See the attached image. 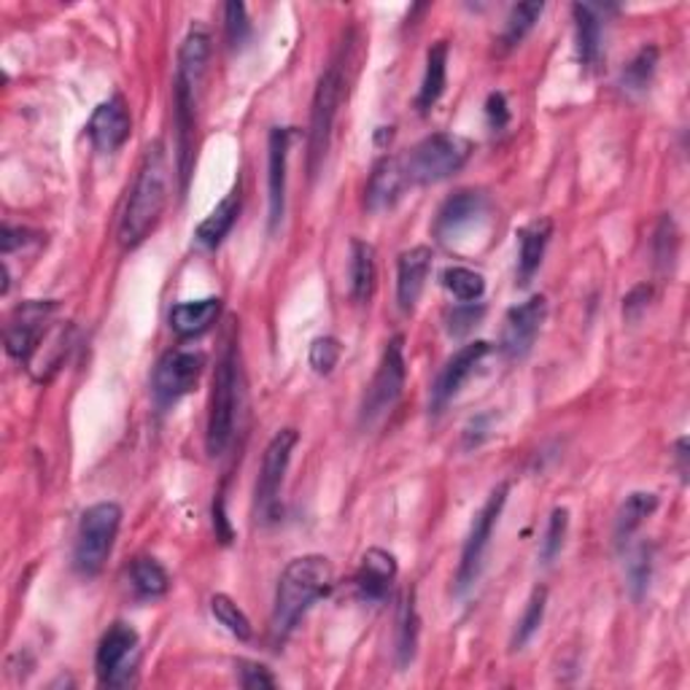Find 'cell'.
Here are the masks:
<instances>
[{"instance_id":"d590c367","label":"cell","mask_w":690,"mask_h":690,"mask_svg":"<svg viewBox=\"0 0 690 690\" xmlns=\"http://www.w3.org/2000/svg\"><path fill=\"white\" fill-rule=\"evenodd\" d=\"M211 612H213V618H216L219 623H222L224 629L232 633V637L243 639V642L251 639V633H254V629H251V620L246 618V612H243L241 607H237L235 601L230 599V596H224V593L213 596Z\"/></svg>"},{"instance_id":"c3c4849f","label":"cell","mask_w":690,"mask_h":690,"mask_svg":"<svg viewBox=\"0 0 690 690\" xmlns=\"http://www.w3.org/2000/svg\"><path fill=\"white\" fill-rule=\"evenodd\" d=\"M213 529H216L219 542L224 545L232 542V526L227 513H224V499H219L216 505H213Z\"/></svg>"},{"instance_id":"e575fe53","label":"cell","mask_w":690,"mask_h":690,"mask_svg":"<svg viewBox=\"0 0 690 690\" xmlns=\"http://www.w3.org/2000/svg\"><path fill=\"white\" fill-rule=\"evenodd\" d=\"M545 605H548V591H545V588H535L529 596V601H526L524 615H520V620H518L516 637H513V648L520 650L531 642V637H535L545 620Z\"/></svg>"},{"instance_id":"44dd1931","label":"cell","mask_w":690,"mask_h":690,"mask_svg":"<svg viewBox=\"0 0 690 690\" xmlns=\"http://www.w3.org/2000/svg\"><path fill=\"white\" fill-rule=\"evenodd\" d=\"M211 60V35L203 28H192L186 39L181 41L179 49V71H175V84L186 87V90L197 95L200 84H203L205 71H209Z\"/></svg>"},{"instance_id":"f546056e","label":"cell","mask_w":690,"mask_h":690,"mask_svg":"<svg viewBox=\"0 0 690 690\" xmlns=\"http://www.w3.org/2000/svg\"><path fill=\"white\" fill-rule=\"evenodd\" d=\"M130 588H133L138 599H160L171 588V577H168L165 567L156 558L141 556L130 564Z\"/></svg>"},{"instance_id":"4fadbf2b","label":"cell","mask_w":690,"mask_h":690,"mask_svg":"<svg viewBox=\"0 0 690 690\" xmlns=\"http://www.w3.org/2000/svg\"><path fill=\"white\" fill-rule=\"evenodd\" d=\"M135 652H138V633L133 626L128 623L111 626V629L103 633V639H100L95 656L100 682L109 688L128 686L135 667Z\"/></svg>"},{"instance_id":"8fae6325","label":"cell","mask_w":690,"mask_h":690,"mask_svg":"<svg viewBox=\"0 0 690 690\" xmlns=\"http://www.w3.org/2000/svg\"><path fill=\"white\" fill-rule=\"evenodd\" d=\"M545 316H548V300L542 294H535L526 303L510 307L505 316V326H501V356L510 362L526 359L531 354V348H535Z\"/></svg>"},{"instance_id":"8992f818","label":"cell","mask_w":690,"mask_h":690,"mask_svg":"<svg viewBox=\"0 0 690 690\" xmlns=\"http://www.w3.org/2000/svg\"><path fill=\"white\" fill-rule=\"evenodd\" d=\"M469 154H473V143L456 133H435L424 138L410 149V154L403 156L407 181L422 186L440 184L467 165Z\"/></svg>"},{"instance_id":"52a82bcc","label":"cell","mask_w":690,"mask_h":690,"mask_svg":"<svg viewBox=\"0 0 690 690\" xmlns=\"http://www.w3.org/2000/svg\"><path fill=\"white\" fill-rule=\"evenodd\" d=\"M405 378H407L405 337L397 335L388 341L384 356H380V365L373 375V384L367 386L365 399H362L359 424L365 426V429H373L375 424L384 422L388 413H392V407L399 403V397H403Z\"/></svg>"},{"instance_id":"5b68a950","label":"cell","mask_w":690,"mask_h":690,"mask_svg":"<svg viewBox=\"0 0 690 690\" xmlns=\"http://www.w3.org/2000/svg\"><path fill=\"white\" fill-rule=\"evenodd\" d=\"M119 526H122V507L116 501H98L87 507L73 545V567L81 577L100 575L114 550Z\"/></svg>"},{"instance_id":"484cf974","label":"cell","mask_w":690,"mask_h":690,"mask_svg":"<svg viewBox=\"0 0 690 690\" xmlns=\"http://www.w3.org/2000/svg\"><path fill=\"white\" fill-rule=\"evenodd\" d=\"M378 281V265H375V248L365 241H351L348 260V288L356 303H367Z\"/></svg>"},{"instance_id":"9a60e30c","label":"cell","mask_w":690,"mask_h":690,"mask_svg":"<svg viewBox=\"0 0 690 690\" xmlns=\"http://www.w3.org/2000/svg\"><path fill=\"white\" fill-rule=\"evenodd\" d=\"M130 133H133V119H130V109L122 95L100 103L87 122V135H90L92 146L103 154H114L116 149H122Z\"/></svg>"},{"instance_id":"ee69618b","label":"cell","mask_w":690,"mask_h":690,"mask_svg":"<svg viewBox=\"0 0 690 690\" xmlns=\"http://www.w3.org/2000/svg\"><path fill=\"white\" fill-rule=\"evenodd\" d=\"M491 422L494 416L483 413V416H475L473 422L464 426V448L473 450L478 448L483 440H488V435H491Z\"/></svg>"},{"instance_id":"7a4b0ae2","label":"cell","mask_w":690,"mask_h":690,"mask_svg":"<svg viewBox=\"0 0 690 690\" xmlns=\"http://www.w3.org/2000/svg\"><path fill=\"white\" fill-rule=\"evenodd\" d=\"M332 580H335V572H332L329 558L300 556L288 561L278 580V588H275L273 618H270V629H273V637L278 642H284L288 633L297 629L305 612L322 596L329 593Z\"/></svg>"},{"instance_id":"836d02e7","label":"cell","mask_w":690,"mask_h":690,"mask_svg":"<svg viewBox=\"0 0 690 690\" xmlns=\"http://www.w3.org/2000/svg\"><path fill=\"white\" fill-rule=\"evenodd\" d=\"M443 286L461 303H478L486 294V278L469 267H448L443 273Z\"/></svg>"},{"instance_id":"f6af8a7d","label":"cell","mask_w":690,"mask_h":690,"mask_svg":"<svg viewBox=\"0 0 690 690\" xmlns=\"http://www.w3.org/2000/svg\"><path fill=\"white\" fill-rule=\"evenodd\" d=\"M241 686L243 688H275V677L260 663H241Z\"/></svg>"},{"instance_id":"ac0fdd59","label":"cell","mask_w":690,"mask_h":690,"mask_svg":"<svg viewBox=\"0 0 690 690\" xmlns=\"http://www.w3.org/2000/svg\"><path fill=\"white\" fill-rule=\"evenodd\" d=\"M407 184H410V181H407L403 160H397V156H384L380 162H375L365 190L367 211L384 213L388 209H394L397 200L403 197Z\"/></svg>"},{"instance_id":"f1b7e54d","label":"cell","mask_w":690,"mask_h":690,"mask_svg":"<svg viewBox=\"0 0 690 690\" xmlns=\"http://www.w3.org/2000/svg\"><path fill=\"white\" fill-rule=\"evenodd\" d=\"M658 510V497L648 491H633L620 505L618 516H615V542L626 545L633 537V531L648 520L652 513Z\"/></svg>"},{"instance_id":"b9f144b4","label":"cell","mask_w":690,"mask_h":690,"mask_svg":"<svg viewBox=\"0 0 690 690\" xmlns=\"http://www.w3.org/2000/svg\"><path fill=\"white\" fill-rule=\"evenodd\" d=\"M486 119H488V128L494 133H501V130L510 124V109H507V98L501 92H491L486 100Z\"/></svg>"},{"instance_id":"ffe728a7","label":"cell","mask_w":690,"mask_h":690,"mask_svg":"<svg viewBox=\"0 0 690 690\" xmlns=\"http://www.w3.org/2000/svg\"><path fill=\"white\" fill-rule=\"evenodd\" d=\"M394 577H397V558L380 548H369L362 558L359 572H356V591L365 601L378 605L388 596Z\"/></svg>"},{"instance_id":"2e32d148","label":"cell","mask_w":690,"mask_h":690,"mask_svg":"<svg viewBox=\"0 0 690 690\" xmlns=\"http://www.w3.org/2000/svg\"><path fill=\"white\" fill-rule=\"evenodd\" d=\"M488 200L478 190H461L450 194L437 211L435 219V237L437 241H456L464 230L475 227L486 216Z\"/></svg>"},{"instance_id":"681fc988","label":"cell","mask_w":690,"mask_h":690,"mask_svg":"<svg viewBox=\"0 0 690 690\" xmlns=\"http://www.w3.org/2000/svg\"><path fill=\"white\" fill-rule=\"evenodd\" d=\"M674 456H677V469H680L682 483H688V437H680L674 445Z\"/></svg>"},{"instance_id":"f35d334b","label":"cell","mask_w":690,"mask_h":690,"mask_svg":"<svg viewBox=\"0 0 690 690\" xmlns=\"http://www.w3.org/2000/svg\"><path fill=\"white\" fill-rule=\"evenodd\" d=\"M341 341H335V337H316V341L311 343V367L316 369L318 375H329L332 369H335L337 362H341Z\"/></svg>"},{"instance_id":"4dcf8cb0","label":"cell","mask_w":690,"mask_h":690,"mask_svg":"<svg viewBox=\"0 0 690 690\" xmlns=\"http://www.w3.org/2000/svg\"><path fill=\"white\" fill-rule=\"evenodd\" d=\"M658 68V49L656 47H642L637 54L629 60V65L620 73V87L626 92H645L650 87L652 77H656Z\"/></svg>"},{"instance_id":"e0dca14e","label":"cell","mask_w":690,"mask_h":690,"mask_svg":"<svg viewBox=\"0 0 690 690\" xmlns=\"http://www.w3.org/2000/svg\"><path fill=\"white\" fill-rule=\"evenodd\" d=\"M292 130L273 128L267 138V197H270V230L284 222L286 213V171Z\"/></svg>"},{"instance_id":"60d3db41","label":"cell","mask_w":690,"mask_h":690,"mask_svg":"<svg viewBox=\"0 0 690 690\" xmlns=\"http://www.w3.org/2000/svg\"><path fill=\"white\" fill-rule=\"evenodd\" d=\"M224 24H227V41L232 47H243L251 35V22L246 14V6L232 0V3L224 6Z\"/></svg>"},{"instance_id":"d6986e66","label":"cell","mask_w":690,"mask_h":690,"mask_svg":"<svg viewBox=\"0 0 690 690\" xmlns=\"http://www.w3.org/2000/svg\"><path fill=\"white\" fill-rule=\"evenodd\" d=\"M432 270V248L429 246H416L410 251H403L397 262V303L405 313H410L413 307L422 300L426 278H429Z\"/></svg>"},{"instance_id":"9c48e42d","label":"cell","mask_w":690,"mask_h":690,"mask_svg":"<svg viewBox=\"0 0 690 690\" xmlns=\"http://www.w3.org/2000/svg\"><path fill=\"white\" fill-rule=\"evenodd\" d=\"M297 429H281L278 435L270 440L262 456V469L260 480H256V494H254V507H256V520L267 524L275 518L278 510V494L284 488L286 469L292 464V454L297 448Z\"/></svg>"},{"instance_id":"1f68e13d","label":"cell","mask_w":690,"mask_h":690,"mask_svg":"<svg viewBox=\"0 0 690 690\" xmlns=\"http://www.w3.org/2000/svg\"><path fill=\"white\" fill-rule=\"evenodd\" d=\"M416 648H418V612L416 605H413V596L410 599H403V607H399L397 615V661L399 667H407V663L416 658Z\"/></svg>"},{"instance_id":"3957f363","label":"cell","mask_w":690,"mask_h":690,"mask_svg":"<svg viewBox=\"0 0 690 690\" xmlns=\"http://www.w3.org/2000/svg\"><path fill=\"white\" fill-rule=\"evenodd\" d=\"M345 47L335 60L326 65V71L318 79L316 92H313L311 105V128H307V173L316 179L322 171L326 152L332 143V130H335L337 111H341L345 98Z\"/></svg>"},{"instance_id":"ba28073f","label":"cell","mask_w":690,"mask_h":690,"mask_svg":"<svg viewBox=\"0 0 690 690\" xmlns=\"http://www.w3.org/2000/svg\"><path fill=\"white\" fill-rule=\"evenodd\" d=\"M507 494H510V483H499V486L491 491V497L486 499V505L478 510L473 526H469V535L464 539L459 572H456V591L459 593H467L469 588L478 582V577L483 572V561H486L488 554V545H491V535L494 529H497L501 510H505L507 505Z\"/></svg>"},{"instance_id":"8d00e7d4","label":"cell","mask_w":690,"mask_h":690,"mask_svg":"<svg viewBox=\"0 0 690 690\" xmlns=\"http://www.w3.org/2000/svg\"><path fill=\"white\" fill-rule=\"evenodd\" d=\"M567 531H569V510L567 507H556L548 518L542 548H539V558H542V564L556 561V556L561 554V548H564V539H567Z\"/></svg>"},{"instance_id":"83f0119b","label":"cell","mask_w":690,"mask_h":690,"mask_svg":"<svg viewBox=\"0 0 690 690\" xmlns=\"http://www.w3.org/2000/svg\"><path fill=\"white\" fill-rule=\"evenodd\" d=\"M237 213H241V192L235 190V192H230L227 197H224L222 203H219L216 209L203 219V222H200L197 232H194L200 246H205V248L222 246L224 237L230 235L232 227H235Z\"/></svg>"},{"instance_id":"74e56055","label":"cell","mask_w":690,"mask_h":690,"mask_svg":"<svg viewBox=\"0 0 690 690\" xmlns=\"http://www.w3.org/2000/svg\"><path fill=\"white\" fill-rule=\"evenodd\" d=\"M652 577V548L650 545H639L629 556V586L633 596H642L648 591Z\"/></svg>"},{"instance_id":"7c38bea8","label":"cell","mask_w":690,"mask_h":690,"mask_svg":"<svg viewBox=\"0 0 690 690\" xmlns=\"http://www.w3.org/2000/svg\"><path fill=\"white\" fill-rule=\"evenodd\" d=\"M58 311V303L54 300H30V303H22L11 316L9 326H6V351H9L11 359L24 362L28 365L30 356L35 354L39 348L41 337L47 335V329L52 326V316Z\"/></svg>"},{"instance_id":"d6a6232c","label":"cell","mask_w":690,"mask_h":690,"mask_svg":"<svg viewBox=\"0 0 690 690\" xmlns=\"http://www.w3.org/2000/svg\"><path fill=\"white\" fill-rule=\"evenodd\" d=\"M545 6L542 3H518L513 6L510 17H507L505 22V33H501V47L505 49H516L520 41L526 39V35L535 30V24L539 20V14H542Z\"/></svg>"},{"instance_id":"cb8c5ba5","label":"cell","mask_w":690,"mask_h":690,"mask_svg":"<svg viewBox=\"0 0 690 690\" xmlns=\"http://www.w3.org/2000/svg\"><path fill=\"white\" fill-rule=\"evenodd\" d=\"M222 313V300L205 297L194 303H179L171 311V329L179 337H197L209 332Z\"/></svg>"},{"instance_id":"7402d4cb","label":"cell","mask_w":690,"mask_h":690,"mask_svg":"<svg viewBox=\"0 0 690 690\" xmlns=\"http://www.w3.org/2000/svg\"><path fill=\"white\" fill-rule=\"evenodd\" d=\"M71 337H73V326L71 324H52L47 329V335L41 337L39 348L35 354L30 356L28 369L39 384H47L52 380V375L58 373L62 362H65L68 351H71Z\"/></svg>"},{"instance_id":"d4e9b609","label":"cell","mask_w":690,"mask_h":690,"mask_svg":"<svg viewBox=\"0 0 690 690\" xmlns=\"http://www.w3.org/2000/svg\"><path fill=\"white\" fill-rule=\"evenodd\" d=\"M575 35H577V58L586 71H596L601 62V20L593 6H572Z\"/></svg>"},{"instance_id":"277c9868","label":"cell","mask_w":690,"mask_h":690,"mask_svg":"<svg viewBox=\"0 0 690 690\" xmlns=\"http://www.w3.org/2000/svg\"><path fill=\"white\" fill-rule=\"evenodd\" d=\"M237 394H241V369H237V345H224L222 356L216 362L209 405V429H205V448L216 459L230 448L235 437V413Z\"/></svg>"},{"instance_id":"7dc6e473","label":"cell","mask_w":690,"mask_h":690,"mask_svg":"<svg viewBox=\"0 0 690 690\" xmlns=\"http://www.w3.org/2000/svg\"><path fill=\"white\" fill-rule=\"evenodd\" d=\"M30 235H33V232L6 224L3 232H0V248H3V254H11L14 248H20V246H24V243H30Z\"/></svg>"},{"instance_id":"7bdbcfd3","label":"cell","mask_w":690,"mask_h":690,"mask_svg":"<svg viewBox=\"0 0 690 690\" xmlns=\"http://www.w3.org/2000/svg\"><path fill=\"white\" fill-rule=\"evenodd\" d=\"M650 300H652V286H648V284L633 286L623 300V316L629 318V322H637V318L642 316L645 311H648Z\"/></svg>"},{"instance_id":"603a6c76","label":"cell","mask_w":690,"mask_h":690,"mask_svg":"<svg viewBox=\"0 0 690 690\" xmlns=\"http://www.w3.org/2000/svg\"><path fill=\"white\" fill-rule=\"evenodd\" d=\"M550 232L554 224L548 219H537V222L526 224L524 230H518V278L520 284H529L535 278V273L542 265L545 248L550 243Z\"/></svg>"},{"instance_id":"ab89813d","label":"cell","mask_w":690,"mask_h":690,"mask_svg":"<svg viewBox=\"0 0 690 690\" xmlns=\"http://www.w3.org/2000/svg\"><path fill=\"white\" fill-rule=\"evenodd\" d=\"M677 246H680V235H677L674 222L669 216H663L656 230V237H652V251H656L658 265L669 267V262H674L677 256Z\"/></svg>"},{"instance_id":"5bb4252c","label":"cell","mask_w":690,"mask_h":690,"mask_svg":"<svg viewBox=\"0 0 690 690\" xmlns=\"http://www.w3.org/2000/svg\"><path fill=\"white\" fill-rule=\"evenodd\" d=\"M488 354H491V343H486V341L461 345V348L456 351L448 362H445L443 373L437 375V384L435 388H432V410L443 413L450 399L459 397L461 386L467 384L469 375L478 369V365L486 359Z\"/></svg>"},{"instance_id":"4316f807","label":"cell","mask_w":690,"mask_h":690,"mask_svg":"<svg viewBox=\"0 0 690 690\" xmlns=\"http://www.w3.org/2000/svg\"><path fill=\"white\" fill-rule=\"evenodd\" d=\"M445 84H448V43L437 41L435 47L429 49L426 54V71H424V81H422V90H418L416 105L422 114L432 111L437 105V100L443 98Z\"/></svg>"},{"instance_id":"6da1fadb","label":"cell","mask_w":690,"mask_h":690,"mask_svg":"<svg viewBox=\"0 0 690 690\" xmlns=\"http://www.w3.org/2000/svg\"><path fill=\"white\" fill-rule=\"evenodd\" d=\"M168 184H171V175H168L165 149L156 141L146 149V156L130 186L122 219H119V243L124 248H135L156 227L168 205Z\"/></svg>"},{"instance_id":"bcb514c9","label":"cell","mask_w":690,"mask_h":690,"mask_svg":"<svg viewBox=\"0 0 690 690\" xmlns=\"http://www.w3.org/2000/svg\"><path fill=\"white\" fill-rule=\"evenodd\" d=\"M483 316V307H475L473 303L464 305V307H456L454 313H450V335H464V332L473 329V324H478Z\"/></svg>"},{"instance_id":"30bf717a","label":"cell","mask_w":690,"mask_h":690,"mask_svg":"<svg viewBox=\"0 0 690 690\" xmlns=\"http://www.w3.org/2000/svg\"><path fill=\"white\" fill-rule=\"evenodd\" d=\"M205 356L200 351H186V348H175L171 354H165L160 359V365L154 369V380H152V394L154 403L160 410L171 407L179 403L181 397L192 392L197 386L200 373H203Z\"/></svg>"}]
</instances>
